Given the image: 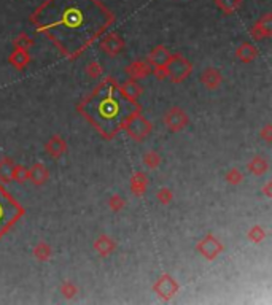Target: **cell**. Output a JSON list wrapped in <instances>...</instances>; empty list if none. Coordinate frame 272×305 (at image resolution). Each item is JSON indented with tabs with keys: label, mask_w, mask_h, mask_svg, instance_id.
Masks as SVG:
<instances>
[{
	"label": "cell",
	"mask_w": 272,
	"mask_h": 305,
	"mask_svg": "<svg viewBox=\"0 0 272 305\" xmlns=\"http://www.w3.org/2000/svg\"><path fill=\"white\" fill-rule=\"evenodd\" d=\"M196 251L202 258H206L208 261H214V259H216L224 251V247H223V243L218 240L214 234H207L206 237L196 245Z\"/></svg>",
	"instance_id": "277c9868"
},
{
	"label": "cell",
	"mask_w": 272,
	"mask_h": 305,
	"mask_svg": "<svg viewBox=\"0 0 272 305\" xmlns=\"http://www.w3.org/2000/svg\"><path fill=\"white\" fill-rule=\"evenodd\" d=\"M29 178V169L22 164H14L13 172H12V181H18V183H26Z\"/></svg>",
	"instance_id": "603a6c76"
},
{
	"label": "cell",
	"mask_w": 272,
	"mask_h": 305,
	"mask_svg": "<svg viewBox=\"0 0 272 305\" xmlns=\"http://www.w3.org/2000/svg\"><path fill=\"white\" fill-rule=\"evenodd\" d=\"M14 167V162L12 158H2L0 159V181L4 183H10L12 181V172Z\"/></svg>",
	"instance_id": "ffe728a7"
},
{
	"label": "cell",
	"mask_w": 272,
	"mask_h": 305,
	"mask_svg": "<svg viewBox=\"0 0 272 305\" xmlns=\"http://www.w3.org/2000/svg\"><path fill=\"white\" fill-rule=\"evenodd\" d=\"M247 239L258 245V243H261L266 239V229L262 228V226H258V224L253 226V228L247 232Z\"/></svg>",
	"instance_id": "d4e9b609"
},
{
	"label": "cell",
	"mask_w": 272,
	"mask_h": 305,
	"mask_svg": "<svg viewBox=\"0 0 272 305\" xmlns=\"http://www.w3.org/2000/svg\"><path fill=\"white\" fill-rule=\"evenodd\" d=\"M144 164L146 165L148 169H158L160 167V164H161V154L160 153H156V151H146L145 156H144Z\"/></svg>",
	"instance_id": "83f0119b"
},
{
	"label": "cell",
	"mask_w": 272,
	"mask_h": 305,
	"mask_svg": "<svg viewBox=\"0 0 272 305\" xmlns=\"http://www.w3.org/2000/svg\"><path fill=\"white\" fill-rule=\"evenodd\" d=\"M50 180V170L45 164L42 162H35L32 167L29 169V178L28 181H30L34 186H43L46 185Z\"/></svg>",
	"instance_id": "8fae6325"
},
{
	"label": "cell",
	"mask_w": 272,
	"mask_h": 305,
	"mask_svg": "<svg viewBox=\"0 0 272 305\" xmlns=\"http://www.w3.org/2000/svg\"><path fill=\"white\" fill-rule=\"evenodd\" d=\"M224 181L231 186H238L244 181V175H242V172L239 169L232 167V169H230L224 173Z\"/></svg>",
	"instance_id": "4316f807"
},
{
	"label": "cell",
	"mask_w": 272,
	"mask_h": 305,
	"mask_svg": "<svg viewBox=\"0 0 272 305\" xmlns=\"http://www.w3.org/2000/svg\"><path fill=\"white\" fill-rule=\"evenodd\" d=\"M199 80H200V83H202V86L206 89L216 91L223 84V75L215 67H206L204 70L200 72Z\"/></svg>",
	"instance_id": "52a82bcc"
},
{
	"label": "cell",
	"mask_w": 272,
	"mask_h": 305,
	"mask_svg": "<svg viewBox=\"0 0 272 305\" xmlns=\"http://www.w3.org/2000/svg\"><path fill=\"white\" fill-rule=\"evenodd\" d=\"M191 70H192L191 62L180 53H172L168 59V62L164 64L166 78H169L175 84L185 81L191 75Z\"/></svg>",
	"instance_id": "6da1fadb"
},
{
	"label": "cell",
	"mask_w": 272,
	"mask_h": 305,
	"mask_svg": "<svg viewBox=\"0 0 272 305\" xmlns=\"http://www.w3.org/2000/svg\"><path fill=\"white\" fill-rule=\"evenodd\" d=\"M260 138L264 143H268V145L272 142V124H266L264 127L260 130Z\"/></svg>",
	"instance_id": "4dcf8cb0"
},
{
	"label": "cell",
	"mask_w": 272,
	"mask_h": 305,
	"mask_svg": "<svg viewBox=\"0 0 272 305\" xmlns=\"http://www.w3.org/2000/svg\"><path fill=\"white\" fill-rule=\"evenodd\" d=\"M152 65L146 59H137L134 62H130L126 67V75L130 80H142V78H146L152 75Z\"/></svg>",
	"instance_id": "9c48e42d"
},
{
	"label": "cell",
	"mask_w": 272,
	"mask_h": 305,
	"mask_svg": "<svg viewBox=\"0 0 272 305\" xmlns=\"http://www.w3.org/2000/svg\"><path fill=\"white\" fill-rule=\"evenodd\" d=\"M107 205H108V208L113 213H118V212L122 210V208H124L126 200H124V197L120 196V194H112L108 197V200H107Z\"/></svg>",
	"instance_id": "f1b7e54d"
},
{
	"label": "cell",
	"mask_w": 272,
	"mask_h": 305,
	"mask_svg": "<svg viewBox=\"0 0 272 305\" xmlns=\"http://www.w3.org/2000/svg\"><path fill=\"white\" fill-rule=\"evenodd\" d=\"M169 56H170V53H169L168 48L162 46V45H158V46H154V48L150 51V53H148L146 60L150 62L152 67H154V65H162V64L168 62Z\"/></svg>",
	"instance_id": "e0dca14e"
},
{
	"label": "cell",
	"mask_w": 272,
	"mask_h": 305,
	"mask_svg": "<svg viewBox=\"0 0 272 305\" xmlns=\"http://www.w3.org/2000/svg\"><path fill=\"white\" fill-rule=\"evenodd\" d=\"M247 169H248V172L252 173V175L262 177L269 170V162H268V159L264 158V156L255 154V156H252V159L247 162Z\"/></svg>",
	"instance_id": "4fadbf2b"
},
{
	"label": "cell",
	"mask_w": 272,
	"mask_h": 305,
	"mask_svg": "<svg viewBox=\"0 0 272 305\" xmlns=\"http://www.w3.org/2000/svg\"><path fill=\"white\" fill-rule=\"evenodd\" d=\"M84 73H86L88 78H91V80H96V78H100V76H102L104 68H102V65L98 62V60H91V62L86 64Z\"/></svg>",
	"instance_id": "484cf974"
},
{
	"label": "cell",
	"mask_w": 272,
	"mask_h": 305,
	"mask_svg": "<svg viewBox=\"0 0 272 305\" xmlns=\"http://www.w3.org/2000/svg\"><path fill=\"white\" fill-rule=\"evenodd\" d=\"M180 285L175 282V278L169 274H162L153 285V291L154 294H158L162 301H170L175 294L178 293Z\"/></svg>",
	"instance_id": "5b68a950"
},
{
	"label": "cell",
	"mask_w": 272,
	"mask_h": 305,
	"mask_svg": "<svg viewBox=\"0 0 272 305\" xmlns=\"http://www.w3.org/2000/svg\"><path fill=\"white\" fill-rule=\"evenodd\" d=\"M94 251L98 253L99 256L102 258H107L110 255H113L116 250V242L113 240L110 235H105V234H100L98 239L94 240V245H92Z\"/></svg>",
	"instance_id": "7c38bea8"
},
{
	"label": "cell",
	"mask_w": 272,
	"mask_h": 305,
	"mask_svg": "<svg viewBox=\"0 0 272 305\" xmlns=\"http://www.w3.org/2000/svg\"><path fill=\"white\" fill-rule=\"evenodd\" d=\"M262 194H264L266 197H272V181H268L266 185H264V188H262Z\"/></svg>",
	"instance_id": "1f68e13d"
},
{
	"label": "cell",
	"mask_w": 272,
	"mask_h": 305,
	"mask_svg": "<svg viewBox=\"0 0 272 305\" xmlns=\"http://www.w3.org/2000/svg\"><path fill=\"white\" fill-rule=\"evenodd\" d=\"M32 255L35 259L40 261V263H46V261H50L52 256V248H51V245H48L46 242H38L34 245Z\"/></svg>",
	"instance_id": "d6986e66"
},
{
	"label": "cell",
	"mask_w": 272,
	"mask_h": 305,
	"mask_svg": "<svg viewBox=\"0 0 272 305\" xmlns=\"http://www.w3.org/2000/svg\"><path fill=\"white\" fill-rule=\"evenodd\" d=\"M129 188L132 191V194L140 197L145 194V191L148 188V177L146 173L144 172H136L132 177H130V181H129Z\"/></svg>",
	"instance_id": "9a60e30c"
},
{
	"label": "cell",
	"mask_w": 272,
	"mask_h": 305,
	"mask_svg": "<svg viewBox=\"0 0 272 305\" xmlns=\"http://www.w3.org/2000/svg\"><path fill=\"white\" fill-rule=\"evenodd\" d=\"M250 35L255 40H266L272 35V14L266 13L264 16L253 24V27L250 29Z\"/></svg>",
	"instance_id": "ba28073f"
},
{
	"label": "cell",
	"mask_w": 272,
	"mask_h": 305,
	"mask_svg": "<svg viewBox=\"0 0 272 305\" xmlns=\"http://www.w3.org/2000/svg\"><path fill=\"white\" fill-rule=\"evenodd\" d=\"M121 127L124 129V132L132 138L134 142L140 143L152 134V123L140 113H132V115L126 116L122 119Z\"/></svg>",
	"instance_id": "7a4b0ae2"
},
{
	"label": "cell",
	"mask_w": 272,
	"mask_h": 305,
	"mask_svg": "<svg viewBox=\"0 0 272 305\" xmlns=\"http://www.w3.org/2000/svg\"><path fill=\"white\" fill-rule=\"evenodd\" d=\"M13 46L14 49H24V51H29L32 46H34V40L28 35V33H18V35L14 37L13 40Z\"/></svg>",
	"instance_id": "7402d4cb"
},
{
	"label": "cell",
	"mask_w": 272,
	"mask_h": 305,
	"mask_svg": "<svg viewBox=\"0 0 272 305\" xmlns=\"http://www.w3.org/2000/svg\"><path fill=\"white\" fill-rule=\"evenodd\" d=\"M156 200L160 202L161 205H169L172 200H174V194L169 188H161L160 191L156 193Z\"/></svg>",
	"instance_id": "f546056e"
},
{
	"label": "cell",
	"mask_w": 272,
	"mask_h": 305,
	"mask_svg": "<svg viewBox=\"0 0 272 305\" xmlns=\"http://www.w3.org/2000/svg\"><path fill=\"white\" fill-rule=\"evenodd\" d=\"M59 293L62 294V298L66 299H74L78 294V286L74 282H62L59 285Z\"/></svg>",
	"instance_id": "cb8c5ba5"
},
{
	"label": "cell",
	"mask_w": 272,
	"mask_h": 305,
	"mask_svg": "<svg viewBox=\"0 0 272 305\" xmlns=\"http://www.w3.org/2000/svg\"><path fill=\"white\" fill-rule=\"evenodd\" d=\"M215 2H216V6L220 8L224 14L236 13L242 5V0H215Z\"/></svg>",
	"instance_id": "44dd1931"
},
{
	"label": "cell",
	"mask_w": 272,
	"mask_h": 305,
	"mask_svg": "<svg viewBox=\"0 0 272 305\" xmlns=\"http://www.w3.org/2000/svg\"><path fill=\"white\" fill-rule=\"evenodd\" d=\"M45 153L52 159H59L67 153V142L60 135H52L45 143Z\"/></svg>",
	"instance_id": "30bf717a"
},
{
	"label": "cell",
	"mask_w": 272,
	"mask_h": 305,
	"mask_svg": "<svg viewBox=\"0 0 272 305\" xmlns=\"http://www.w3.org/2000/svg\"><path fill=\"white\" fill-rule=\"evenodd\" d=\"M120 91L126 99H129L130 102H136L142 95V86L137 83V80H130L129 78L128 81H124L120 86Z\"/></svg>",
	"instance_id": "2e32d148"
},
{
	"label": "cell",
	"mask_w": 272,
	"mask_h": 305,
	"mask_svg": "<svg viewBox=\"0 0 272 305\" xmlns=\"http://www.w3.org/2000/svg\"><path fill=\"white\" fill-rule=\"evenodd\" d=\"M99 48L102 49V53H105L108 57H115L124 49V40H122L118 33L112 32V33H107V35L100 40Z\"/></svg>",
	"instance_id": "8992f818"
},
{
	"label": "cell",
	"mask_w": 272,
	"mask_h": 305,
	"mask_svg": "<svg viewBox=\"0 0 272 305\" xmlns=\"http://www.w3.org/2000/svg\"><path fill=\"white\" fill-rule=\"evenodd\" d=\"M162 123L169 132H180V130H183L190 124V116L183 108L174 105L164 113Z\"/></svg>",
	"instance_id": "3957f363"
},
{
	"label": "cell",
	"mask_w": 272,
	"mask_h": 305,
	"mask_svg": "<svg viewBox=\"0 0 272 305\" xmlns=\"http://www.w3.org/2000/svg\"><path fill=\"white\" fill-rule=\"evenodd\" d=\"M8 62H10V65H13L16 70H24V68L30 64V56L28 51H24V49H14L13 53L8 56Z\"/></svg>",
	"instance_id": "ac0fdd59"
},
{
	"label": "cell",
	"mask_w": 272,
	"mask_h": 305,
	"mask_svg": "<svg viewBox=\"0 0 272 305\" xmlns=\"http://www.w3.org/2000/svg\"><path fill=\"white\" fill-rule=\"evenodd\" d=\"M256 56H258V49L253 46L250 41L240 43V45L238 46V49H236V57H238L242 64L253 62V60L256 59Z\"/></svg>",
	"instance_id": "5bb4252c"
}]
</instances>
